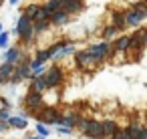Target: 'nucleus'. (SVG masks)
<instances>
[{
  "mask_svg": "<svg viewBox=\"0 0 147 139\" xmlns=\"http://www.w3.org/2000/svg\"><path fill=\"white\" fill-rule=\"evenodd\" d=\"M77 127H81V131H83L87 137H91V139H103V137H105V131H103V123H101V121H95V119H81Z\"/></svg>",
  "mask_w": 147,
  "mask_h": 139,
  "instance_id": "obj_1",
  "label": "nucleus"
},
{
  "mask_svg": "<svg viewBox=\"0 0 147 139\" xmlns=\"http://www.w3.org/2000/svg\"><path fill=\"white\" fill-rule=\"evenodd\" d=\"M16 34L22 38V43H30L32 36L36 34V32H34V22H32V18H28L26 14H22V16L18 18V24H16Z\"/></svg>",
  "mask_w": 147,
  "mask_h": 139,
  "instance_id": "obj_2",
  "label": "nucleus"
},
{
  "mask_svg": "<svg viewBox=\"0 0 147 139\" xmlns=\"http://www.w3.org/2000/svg\"><path fill=\"white\" fill-rule=\"evenodd\" d=\"M89 51H91V55L95 57V61H97V63H103L105 59H109V57L113 55L115 45H113L111 40H103V43H99V45L89 47Z\"/></svg>",
  "mask_w": 147,
  "mask_h": 139,
  "instance_id": "obj_3",
  "label": "nucleus"
},
{
  "mask_svg": "<svg viewBox=\"0 0 147 139\" xmlns=\"http://www.w3.org/2000/svg\"><path fill=\"white\" fill-rule=\"evenodd\" d=\"M147 18V2H137L131 10H127V24L137 26Z\"/></svg>",
  "mask_w": 147,
  "mask_h": 139,
  "instance_id": "obj_4",
  "label": "nucleus"
},
{
  "mask_svg": "<svg viewBox=\"0 0 147 139\" xmlns=\"http://www.w3.org/2000/svg\"><path fill=\"white\" fill-rule=\"evenodd\" d=\"M42 105H45L42 93H38V91H28V93H26V97H24V107H26L30 113H34L36 109H40Z\"/></svg>",
  "mask_w": 147,
  "mask_h": 139,
  "instance_id": "obj_5",
  "label": "nucleus"
},
{
  "mask_svg": "<svg viewBox=\"0 0 147 139\" xmlns=\"http://www.w3.org/2000/svg\"><path fill=\"white\" fill-rule=\"evenodd\" d=\"M40 123H49V125H61L63 127V121H65V115H61L57 109H45L40 115H38Z\"/></svg>",
  "mask_w": 147,
  "mask_h": 139,
  "instance_id": "obj_6",
  "label": "nucleus"
},
{
  "mask_svg": "<svg viewBox=\"0 0 147 139\" xmlns=\"http://www.w3.org/2000/svg\"><path fill=\"white\" fill-rule=\"evenodd\" d=\"M45 81H47V89H57L63 83V71L59 67H51L45 73Z\"/></svg>",
  "mask_w": 147,
  "mask_h": 139,
  "instance_id": "obj_7",
  "label": "nucleus"
},
{
  "mask_svg": "<svg viewBox=\"0 0 147 139\" xmlns=\"http://www.w3.org/2000/svg\"><path fill=\"white\" fill-rule=\"evenodd\" d=\"M75 61H77V65H79L81 69H89V67H95V65H97V61H95V57L91 55L89 49H87V51H79V53L75 55Z\"/></svg>",
  "mask_w": 147,
  "mask_h": 139,
  "instance_id": "obj_8",
  "label": "nucleus"
},
{
  "mask_svg": "<svg viewBox=\"0 0 147 139\" xmlns=\"http://www.w3.org/2000/svg\"><path fill=\"white\" fill-rule=\"evenodd\" d=\"M14 71H16V65H10V63H2V65H0V85H2V83H10Z\"/></svg>",
  "mask_w": 147,
  "mask_h": 139,
  "instance_id": "obj_9",
  "label": "nucleus"
},
{
  "mask_svg": "<svg viewBox=\"0 0 147 139\" xmlns=\"http://www.w3.org/2000/svg\"><path fill=\"white\" fill-rule=\"evenodd\" d=\"M61 8L67 14H75V12L83 10V2L81 0H61Z\"/></svg>",
  "mask_w": 147,
  "mask_h": 139,
  "instance_id": "obj_10",
  "label": "nucleus"
},
{
  "mask_svg": "<svg viewBox=\"0 0 147 139\" xmlns=\"http://www.w3.org/2000/svg\"><path fill=\"white\" fill-rule=\"evenodd\" d=\"M4 63L18 65V63H20V51H18V49H8L6 55H4Z\"/></svg>",
  "mask_w": 147,
  "mask_h": 139,
  "instance_id": "obj_11",
  "label": "nucleus"
},
{
  "mask_svg": "<svg viewBox=\"0 0 147 139\" xmlns=\"http://www.w3.org/2000/svg\"><path fill=\"white\" fill-rule=\"evenodd\" d=\"M127 24V12H115L113 14V26H117L119 30H123Z\"/></svg>",
  "mask_w": 147,
  "mask_h": 139,
  "instance_id": "obj_12",
  "label": "nucleus"
},
{
  "mask_svg": "<svg viewBox=\"0 0 147 139\" xmlns=\"http://www.w3.org/2000/svg\"><path fill=\"white\" fill-rule=\"evenodd\" d=\"M117 123L113 121V119H107V121H103V131H105V137H113L115 133H117Z\"/></svg>",
  "mask_w": 147,
  "mask_h": 139,
  "instance_id": "obj_13",
  "label": "nucleus"
},
{
  "mask_svg": "<svg viewBox=\"0 0 147 139\" xmlns=\"http://www.w3.org/2000/svg\"><path fill=\"white\" fill-rule=\"evenodd\" d=\"M143 45H145V36H143V30H139V32H135V34L131 36V49L139 51Z\"/></svg>",
  "mask_w": 147,
  "mask_h": 139,
  "instance_id": "obj_14",
  "label": "nucleus"
},
{
  "mask_svg": "<svg viewBox=\"0 0 147 139\" xmlns=\"http://www.w3.org/2000/svg\"><path fill=\"white\" fill-rule=\"evenodd\" d=\"M131 49V36H121L117 43H115V51H119V53H125V51H129Z\"/></svg>",
  "mask_w": 147,
  "mask_h": 139,
  "instance_id": "obj_15",
  "label": "nucleus"
},
{
  "mask_svg": "<svg viewBox=\"0 0 147 139\" xmlns=\"http://www.w3.org/2000/svg\"><path fill=\"white\" fill-rule=\"evenodd\" d=\"M51 18H53V14L47 10V6H40L38 12H36V16L32 18V22L36 24V22H42V20H51Z\"/></svg>",
  "mask_w": 147,
  "mask_h": 139,
  "instance_id": "obj_16",
  "label": "nucleus"
},
{
  "mask_svg": "<svg viewBox=\"0 0 147 139\" xmlns=\"http://www.w3.org/2000/svg\"><path fill=\"white\" fill-rule=\"evenodd\" d=\"M53 24H65V22H69V14L65 12V10H59V12H55L53 14Z\"/></svg>",
  "mask_w": 147,
  "mask_h": 139,
  "instance_id": "obj_17",
  "label": "nucleus"
},
{
  "mask_svg": "<svg viewBox=\"0 0 147 139\" xmlns=\"http://www.w3.org/2000/svg\"><path fill=\"white\" fill-rule=\"evenodd\" d=\"M8 125L14 127V129H24L26 127V119L24 117H10L8 119Z\"/></svg>",
  "mask_w": 147,
  "mask_h": 139,
  "instance_id": "obj_18",
  "label": "nucleus"
},
{
  "mask_svg": "<svg viewBox=\"0 0 147 139\" xmlns=\"http://www.w3.org/2000/svg\"><path fill=\"white\" fill-rule=\"evenodd\" d=\"M117 32H119V28L111 24V26H107V28L103 30V36H105V40H113V38L117 36Z\"/></svg>",
  "mask_w": 147,
  "mask_h": 139,
  "instance_id": "obj_19",
  "label": "nucleus"
},
{
  "mask_svg": "<svg viewBox=\"0 0 147 139\" xmlns=\"http://www.w3.org/2000/svg\"><path fill=\"white\" fill-rule=\"evenodd\" d=\"M67 45H71V43H69V40H59V43H55V45H53L49 51H51V55L55 57V55H59V53H61V51H63Z\"/></svg>",
  "mask_w": 147,
  "mask_h": 139,
  "instance_id": "obj_20",
  "label": "nucleus"
},
{
  "mask_svg": "<svg viewBox=\"0 0 147 139\" xmlns=\"http://www.w3.org/2000/svg\"><path fill=\"white\" fill-rule=\"evenodd\" d=\"M51 28V20H42V22H36L34 24V32L38 34V32H45V30H49Z\"/></svg>",
  "mask_w": 147,
  "mask_h": 139,
  "instance_id": "obj_21",
  "label": "nucleus"
},
{
  "mask_svg": "<svg viewBox=\"0 0 147 139\" xmlns=\"http://www.w3.org/2000/svg\"><path fill=\"white\" fill-rule=\"evenodd\" d=\"M141 127H143V125H139V123H131V125L127 127V131H129V135H131L133 139H137V135H139Z\"/></svg>",
  "mask_w": 147,
  "mask_h": 139,
  "instance_id": "obj_22",
  "label": "nucleus"
},
{
  "mask_svg": "<svg viewBox=\"0 0 147 139\" xmlns=\"http://www.w3.org/2000/svg\"><path fill=\"white\" fill-rule=\"evenodd\" d=\"M38 8H40V6H36V4H28V6L24 8V14H26L28 18H34L36 12H38Z\"/></svg>",
  "mask_w": 147,
  "mask_h": 139,
  "instance_id": "obj_23",
  "label": "nucleus"
},
{
  "mask_svg": "<svg viewBox=\"0 0 147 139\" xmlns=\"http://www.w3.org/2000/svg\"><path fill=\"white\" fill-rule=\"evenodd\" d=\"M111 139H133V137L129 135V131H127V129H117V133H115Z\"/></svg>",
  "mask_w": 147,
  "mask_h": 139,
  "instance_id": "obj_24",
  "label": "nucleus"
},
{
  "mask_svg": "<svg viewBox=\"0 0 147 139\" xmlns=\"http://www.w3.org/2000/svg\"><path fill=\"white\" fill-rule=\"evenodd\" d=\"M36 131H38V135H42V137L49 135V127H45V123H38V125H36Z\"/></svg>",
  "mask_w": 147,
  "mask_h": 139,
  "instance_id": "obj_25",
  "label": "nucleus"
},
{
  "mask_svg": "<svg viewBox=\"0 0 147 139\" xmlns=\"http://www.w3.org/2000/svg\"><path fill=\"white\" fill-rule=\"evenodd\" d=\"M12 115H10V111L8 109H0V121H6L8 123V119H10Z\"/></svg>",
  "mask_w": 147,
  "mask_h": 139,
  "instance_id": "obj_26",
  "label": "nucleus"
},
{
  "mask_svg": "<svg viewBox=\"0 0 147 139\" xmlns=\"http://www.w3.org/2000/svg\"><path fill=\"white\" fill-rule=\"evenodd\" d=\"M8 47V34H0V49H6Z\"/></svg>",
  "mask_w": 147,
  "mask_h": 139,
  "instance_id": "obj_27",
  "label": "nucleus"
},
{
  "mask_svg": "<svg viewBox=\"0 0 147 139\" xmlns=\"http://www.w3.org/2000/svg\"><path fill=\"white\" fill-rule=\"evenodd\" d=\"M69 53H73V45H67V47L59 53V57H65V55H69Z\"/></svg>",
  "mask_w": 147,
  "mask_h": 139,
  "instance_id": "obj_28",
  "label": "nucleus"
},
{
  "mask_svg": "<svg viewBox=\"0 0 147 139\" xmlns=\"http://www.w3.org/2000/svg\"><path fill=\"white\" fill-rule=\"evenodd\" d=\"M137 139H147V127H141V131H139Z\"/></svg>",
  "mask_w": 147,
  "mask_h": 139,
  "instance_id": "obj_29",
  "label": "nucleus"
},
{
  "mask_svg": "<svg viewBox=\"0 0 147 139\" xmlns=\"http://www.w3.org/2000/svg\"><path fill=\"white\" fill-rule=\"evenodd\" d=\"M28 139H47V137H42V135H38V137H28Z\"/></svg>",
  "mask_w": 147,
  "mask_h": 139,
  "instance_id": "obj_30",
  "label": "nucleus"
},
{
  "mask_svg": "<svg viewBox=\"0 0 147 139\" xmlns=\"http://www.w3.org/2000/svg\"><path fill=\"white\" fill-rule=\"evenodd\" d=\"M143 36H145V47H147V30L143 32Z\"/></svg>",
  "mask_w": 147,
  "mask_h": 139,
  "instance_id": "obj_31",
  "label": "nucleus"
},
{
  "mask_svg": "<svg viewBox=\"0 0 147 139\" xmlns=\"http://www.w3.org/2000/svg\"><path fill=\"white\" fill-rule=\"evenodd\" d=\"M10 4L14 6V4H18V0H10Z\"/></svg>",
  "mask_w": 147,
  "mask_h": 139,
  "instance_id": "obj_32",
  "label": "nucleus"
},
{
  "mask_svg": "<svg viewBox=\"0 0 147 139\" xmlns=\"http://www.w3.org/2000/svg\"><path fill=\"white\" fill-rule=\"evenodd\" d=\"M0 34H2V24H0Z\"/></svg>",
  "mask_w": 147,
  "mask_h": 139,
  "instance_id": "obj_33",
  "label": "nucleus"
},
{
  "mask_svg": "<svg viewBox=\"0 0 147 139\" xmlns=\"http://www.w3.org/2000/svg\"><path fill=\"white\" fill-rule=\"evenodd\" d=\"M2 2H4V0H0V4H2Z\"/></svg>",
  "mask_w": 147,
  "mask_h": 139,
  "instance_id": "obj_34",
  "label": "nucleus"
},
{
  "mask_svg": "<svg viewBox=\"0 0 147 139\" xmlns=\"http://www.w3.org/2000/svg\"><path fill=\"white\" fill-rule=\"evenodd\" d=\"M143 2H147V0H143Z\"/></svg>",
  "mask_w": 147,
  "mask_h": 139,
  "instance_id": "obj_35",
  "label": "nucleus"
}]
</instances>
